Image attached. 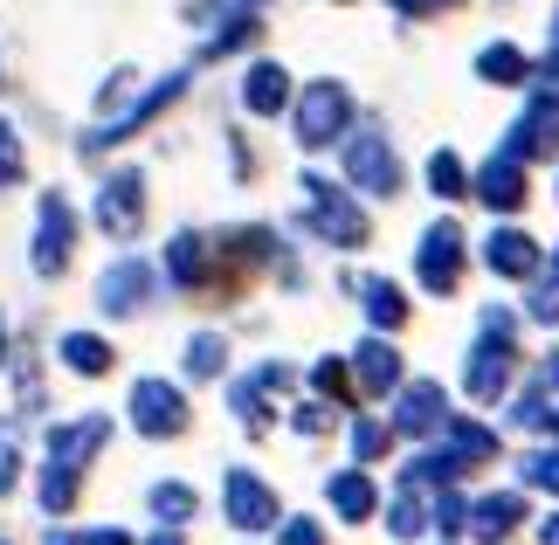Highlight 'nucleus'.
<instances>
[{"label": "nucleus", "mask_w": 559, "mask_h": 545, "mask_svg": "<svg viewBox=\"0 0 559 545\" xmlns=\"http://www.w3.org/2000/svg\"><path fill=\"white\" fill-rule=\"evenodd\" d=\"M380 449H386V428L380 422H353V455L359 463H380Z\"/></svg>", "instance_id": "f704fd0d"}, {"label": "nucleus", "mask_w": 559, "mask_h": 545, "mask_svg": "<svg viewBox=\"0 0 559 545\" xmlns=\"http://www.w3.org/2000/svg\"><path fill=\"white\" fill-rule=\"evenodd\" d=\"M394 8H401V14H421V8H428V0H394Z\"/></svg>", "instance_id": "c03bdc74"}, {"label": "nucleus", "mask_w": 559, "mask_h": 545, "mask_svg": "<svg viewBox=\"0 0 559 545\" xmlns=\"http://www.w3.org/2000/svg\"><path fill=\"white\" fill-rule=\"evenodd\" d=\"M270 387H290V374H284V366H263L255 380H242V387H235V414H242V428H249V435H263V428H270V407H263V394H270Z\"/></svg>", "instance_id": "6ab92c4d"}, {"label": "nucleus", "mask_w": 559, "mask_h": 545, "mask_svg": "<svg viewBox=\"0 0 559 545\" xmlns=\"http://www.w3.org/2000/svg\"><path fill=\"white\" fill-rule=\"evenodd\" d=\"M442 422H449V401H442V387H436V380H415V387H401L394 435H436Z\"/></svg>", "instance_id": "ddd939ff"}, {"label": "nucleus", "mask_w": 559, "mask_h": 545, "mask_svg": "<svg viewBox=\"0 0 559 545\" xmlns=\"http://www.w3.org/2000/svg\"><path fill=\"white\" fill-rule=\"evenodd\" d=\"M353 380H359V394H394L401 387V353L386 339H367L353 353Z\"/></svg>", "instance_id": "f3484780"}, {"label": "nucleus", "mask_w": 559, "mask_h": 545, "mask_svg": "<svg viewBox=\"0 0 559 545\" xmlns=\"http://www.w3.org/2000/svg\"><path fill=\"white\" fill-rule=\"evenodd\" d=\"M62 366L83 374V380H97V374H111V345H104L97 332H70L62 339Z\"/></svg>", "instance_id": "b1692460"}, {"label": "nucleus", "mask_w": 559, "mask_h": 545, "mask_svg": "<svg viewBox=\"0 0 559 545\" xmlns=\"http://www.w3.org/2000/svg\"><path fill=\"white\" fill-rule=\"evenodd\" d=\"M511 318L504 311H490L484 318V339L469 345V366H463V387H469V401H498L504 387H511Z\"/></svg>", "instance_id": "f03ea898"}, {"label": "nucleus", "mask_w": 559, "mask_h": 545, "mask_svg": "<svg viewBox=\"0 0 559 545\" xmlns=\"http://www.w3.org/2000/svg\"><path fill=\"white\" fill-rule=\"evenodd\" d=\"M539 545H559V518H546V525H539Z\"/></svg>", "instance_id": "a19ab883"}, {"label": "nucleus", "mask_w": 559, "mask_h": 545, "mask_svg": "<svg viewBox=\"0 0 559 545\" xmlns=\"http://www.w3.org/2000/svg\"><path fill=\"white\" fill-rule=\"evenodd\" d=\"M428 525H442V532H463L469 525V505H463V497H436V505H428Z\"/></svg>", "instance_id": "72a5a7b5"}, {"label": "nucleus", "mask_w": 559, "mask_h": 545, "mask_svg": "<svg viewBox=\"0 0 559 545\" xmlns=\"http://www.w3.org/2000/svg\"><path fill=\"white\" fill-rule=\"evenodd\" d=\"M145 297H153V263H139V256H124V263H111L97 276L104 318H132V311H145Z\"/></svg>", "instance_id": "9d476101"}, {"label": "nucleus", "mask_w": 559, "mask_h": 545, "mask_svg": "<svg viewBox=\"0 0 559 545\" xmlns=\"http://www.w3.org/2000/svg\"><path fill=\"white\" fill-rule=\"evenodd\" d=\"M297 187H305V222H311L318 235H325L332 249H359V242H367V214H359V208H353V201H346V193H338L332 180L305 173Z\"/></svg>", "instance_id": "7ed1b4c3"}, {"label": "nucleus", "mask_w": 559, "mask_h": 545, "mask_svg": "<svg viewBox=\"0 0 559 545\" xmlns=\"http://www.w3.org/2000/svg\"><path fill=\"white\" fill-rule=\"evenodd\" d=\"M552 139V104L539 97V104H532V111L519 118V125H511V139H504V152H511V159H532V152H539Z\"/></svg>", "instance_id": "393cba45"}, {"label": "nucleus", "mask_w": 559, "mask_h": 545, "mask_svg": "<svg viewBox=\"0 0 559 545\" xmlns=\"http://www.w3.org/2000/svg\"><path fill=\"white\" fill-rule=\"evenodd\" d=\"M297 428H305V435H325L332 414H325V407H297Z\"/></svg>", "instance_id": "ea45409f"}, {"label": "nucleus", "mask_w": 559, "mask_h": 545, "mask_svg": "<svg viewBox=\"0 0 559 545\" xmlns=\"http://www.w3.org/2000/svg\"><path fill=\"white\" fill-rule=\"evenodd\" d=\"M511 422H519V428H559V359H546L539 380L511 401Z\"/></svg>", "instance_id": "2eb2a0df"}, {"label": "nucleus", "mask_w": 559, "mask_h": 545, "mask_svg": "<svg viewBox=\"0 0 559 545\" xmlns=\"http://www.w3.org/2000/svg\"><path fill=\"white\" fill-rule=\"evenodd\" d=\"M166 276H174V283H201V276H207V242H201L193 228L166 242Z\"/></svg>", "instance_id": "a878e982"}, {"label": "nucleus", "mask_w": 559, "mask_h": 545, "mask_svg": "<svg viewBox=\"0 0 559 545\" xmlns=\"http://www.w3.org/2000/svg\"><path fill=\"white\" fill-rule=\"evenodd\" d=\"M519 470H525V484H532V490H552V497H559V449H539V455H525Z\"/></svg>", "instance_id": "2f4dec72"}, {"label": "nucleus", "mask_w": 559, "mask_h": 545, "mask_svg": "<svg viewBox=\"0 0 559 545\" xmlns=\"http://www.w3.org/2000/svg\"><path fill=\"white\" fill-rule=\"evenodd\" d=\"M519 518H525L519 497H477V505H469V532H477L484 545H498V538H511Z\"/></svg>", "instance_id": "412c9836"}, {"label": "nucleus", "mask_w": 559, "mask_h": 545, "mask_svg": "<svg viewBox=\"0 0 559 545\" xmlns=\"http://www.w3.org/2000/svg\"><path fill=\"white\" fill-rule=\"evenodd\" d=\"M346 180L367 187V193H394V187H401L394 145H386L380 132H353V139H346Z\"/></svg>", "instance_id": "6e6552de"}, {"label": "nucleus", "mask_w": 559, "mask_h": 545, "mask_svg": "<svg viewBox=\"0 0 559 545\" xmlns=\"http://www.w3.org/2000/svg\"><path fill=\"white\" fill-rule=\"evenodd\" d=\"M276 545H325V532H318L311 518H290V525H284V538H276Z\"/></svg>", "instance_id": "58836bf2"}, {"label": "nucleus", "mask_w": 559, "mask_h": 545, "mask_svg": "<svg viewBox=\"0 0 559 545\" xmlns=\"http://www.w3.org/2000/svg\"><path fill=\"white\" fill-rule=\"evenodd\" d=\"M456 270H463V228H456V222H436V228L421 235L415 276H421V291L449 297V291H456Z\"/></svg>", "instance_id": "0eeeda50"}, {"label": "nucleus", "mask_w": 559, "mask_h": 545, "mask_svg": "<svg viewBox=\"0 0 559 545\" xmlns=\"http://www.w3.org/2000/svg\"><path fill=\"white\" fill-rule=\"evenodd\" d=\"M139 214H145V173H111V180L97 187V222L111 228V235H132L139 228Z\"/></svg>", "instance_id": "f8f14e48"}, {"label": "nucleus", "mask_w": 559, "mask_h": 545, "mask_svg": "<svg viewBox=\"0 0 559 545\" xmlns=\"http://www.w3.org/2000/svg\"><path fill=\"white\" fill-rule=\"evenodd\" d=\"M469 193H477L484 208H498V214L525 208V166H519V159L504 152V159H490V166L477 173V180H469Z\"/></svg>", "instance_id": "4468645a"}, {"label": "nucleus", "mask_w": 559, "mask_h": 545, "mask_svg": "<svg viewBox=\"0 0 559 545\" xmlns=\"http://www.w3.org/2000/svg\"><path fill=\"white\" fill-rule=\"evenodd\" d=\"M552 76H559V14H552Z\"/></svg>", "instance_id": "37998d69"}, {"label": "nucleus", "mask_w": 559, "mask_h": 545, "mask_svg": "<svg viewBox=\"0 0 559 545\" xmlns=\"http://www.w3.org/2000/svg\"><path fill=\"white\" fill-rule=\"evenodd\" d=\"M222 497H228V525L235 532H270L276 518V490L263 484V476H249V470H228V484H222Z\"/></svg>", "instance_id": "1a4fd4ad"}, {"label": "nucleus", "mask_w": 559, "mask_h": 545, "mask_svg": "<svg viewBox=\"0 0 559 545\" xmlns=\"http://www.w3.org/2000/svg\"><path fill=\"white\" fill-rule=\"evenodd\" d=\"M70 242H76V208L62 201V193H41V208H35V276H62Z\"/></svg>", "instance_id": "39448f33"}, {"label": "nucleus", "mask_w": 559, "mask_h": 545, "mask_svg": "<svg viewBox=\"0 0 559 545\" xmlns=\"http://www.w3.org/2000/svg\"><path fill=\"white\" fill-rule=\"evenodd\" d=\"M359 304H367V318L380 324V332H394V324H407V297H401L386 276H367V283H359Z\"/></svg>", "instance_id": "5701e85b"}, {"label": "nucleus", "mask_w": 559, "mask_h": 545, "mask_svg": "<svg viewBox=\"0 0 559 545\" xmlns=\"http://www.w3.org/2000/svg\"><path fill=\"white\" fill-rule=\"evenodd\" d=\"M428 8H442V0H428Z\"/></svg>", "instance_id": "de8ad7c7"}, {"label": "nucleus", "mask_w": 559, "mask_h": 545, "mask_svg": "<svg viewBox=\"0 0 559 545\" xmlns=\"http://www.w3.org/2000/svg\"><path fill=\"white\" fill-rule=\"evenodd\" d=\"M428 187H436L442 201H463V193H469V173H463L456 152H436V159H428Z\"/></svg>", "instance_id": "c85d7f7f"}, {"label": "nucleus", "mask_w": 559, "mask_h": 545, "mask_svg": "<svg viewBox=\"0 0 559 545\" xmlns=\"http://www.w3.org/2000/svg\"><path fill=\"white\" fill-rule=\"evenodd\" d=\"M222 366H228V345L214 339V332L187 339V374H193V380H214V374H222Z\"/></svg>", "instance_id": "c756f323"}, {"label": "nucleus", "mask_w": 559, "mask_h": 545, "mask_svg": "<svg viewBox=\"0 0 559 545\" xmlns=\"http://www.w3.org/2000/svg\"><path fill=\"white\" fill-rule=\"evenodd\" d=\"M532 318H539V324H552V318H559V276H546L539 291H532Z\"/></svg>", "instance_id": "c9c22d12"}, {"label": "nucleus", "mask_w": 559, "mask_h": 545, "mask_svg": "<svg viewBox=\"0 0 559 545\" xmlns=\"http://www.w3.org/2000/svg\"><path fill=\"white\" fill-rule=\"evenodd\" d=\"M193 505H201V497H193L187 484H159V490H153V511L166 518V525H180V518H193Z\"/></svg>", "instance_id": "7c9ffc66"}, {"label": "nucleus", "mask_w": 559, "mask_h": 545, "mask_svg": "<svg viewBox=\"0 0 559 545\" xmlns=\"http://www.w3.org/2000/svg\"><path fill=\"white\" fill-rule=\"evenodd\" d=\"M338 132H353V97L346 83H305V97H297V145H332Z\"/></svg>", "instance_id": "20e7f679"}, {"label": "nucleus", "mask_w": 559, "mask_h": 545, "mask_svg": "<svg viewBox=\"0 0 559 545\" xmlns=\"http://www.w3.org/2000/svg\"><path fill=\"white\" fill-rule=\"evenodd\" d=\"M49 545H132L124 532H49Z\"/></svg>", "instance_id": "e433bc0d"}, {"label": "nucleus", "mask_w": 559, "mask_h": 545, "mask_svg": "<svg viewBox=\"0 0 559 545\" xmlns=\"http://www.w3.org/2000/svg\"><path fill=\"white\" fill-rule=\"evenodd\" d=\"M552 276H559V256H552Z\"/></svg>", "instance_id": "49530a36"}, {"label": "nucleus", "mask_w": 559, "mask_h": 545, "mask_svg": "<svg viewBox=\"0 0 559 545\" xmlns=\"http://www.w3.org/2000/svg\"><path fill=\"white\" fill-rule=\"evenodd\" d=\"M311 380H318V394H332V401L346 394V366H338V359H318V374H311Z\"/></svg>", "instance_id": "4c0bfd02"}, {"label": "nucleus", "mask_w": 559, "mask_h": 545, "mask_svg": "<svg viewBox=\"0 0 559 545\" xmlns=\"http://www.w3.org/2000/svg\"><path fill=\"white\" fill-rule=\"evenodd\" d=\"M386 532H394V538H421V532H428V505L415 497V484L394 497V511H386Z\"/></svg>", "instance_id": "cd10ccee"}, {"label": "nucleus", "mask_w": 559, "mask_h": 545, "mask_svg": "<svg viewBox=\"0 0 559 545\" xmlns=\"http://www.w3.org/2000/svg\"><path fill=\"white\" fill-rule=\"evenodd\" d=\"M132 428L153 435V442H166V435L187 428V394L174 380H139L132 387Z\"/></svg>", "instance_id": "423d86ee"}, {"label": "nucleus", "mask_w": 559, "mask_h": 545, "mask_svg": "<svg viewBox=\"0 0 559 545\" xmlns=\"http://www.w3.org/2000/svg\"><path fill=\"white\" fill-rule=\"evenodd\" d=\"M145 545H180V532H153V538H145Z\"/></svg>", "instance_id": "79ce46f5"}, {"label": "nucleus", "mask_w": 559, "mask_h": 545, "mask_svg": "<svg viewBox=\"0 0 559 545\" xmlns=\"http://www.w3.org/2000/svg\"><path fill=\"white\" fill-rule=\"evenodd\" d=\"M21 173H28V159H21V139H14V125L0 118V187H14Z\"/></svg>", "instance_id": "473e14b6"}, {"label": "nucleus", "mask_w": 559, "mask_h": 545, "mask_svg": "<svg viewBox=\"0 0 559 545\" xmlns=\"http://www.w3.org/2000/svg\"><path fill=\"white\" fill-rule=\"evenodd\" d=\"M332 511L338 518H353V525H359V518H373L380 511V490H373V476L367 470H346V476H332Z\"/></svg>", "instance_id": "aec40b11"}, {"label": "nucleus", "mask_w": 559, "mask_h": 545, "mask_svg": "<svg viewBox=\"0 0 559 545\" xmlns=\"http://www.w3.org/2000/svg\"><path fill=\"white\" fill-rule=\"evenodd\" d=\"M0 359H8V324H0Z\"/></svg>", "instance_id": "a18cd8bd"}, {"label": "nucleus", "mask_w": 559, "mask_h": 545, "mask_svg": "<svg viewBox=\"0 0 559 545\" xmlns=\"http://www.w3.org/2000/svg\"><path fill=\"white\" fill-rule=\"evenodd\" d=\"M180 91H187V76H180V70H174V76H159V83H153V91H145V97H139V104H132V111H124V118H111V125H97V132L83 139V152H104V145L132 139L139 125H153V118H159V111H166V104H174Z\"/></svg>", "instance_id": "9b49d317"}, {"label": "nucleus", "mask_w": 559, "mask_h": 545, "mask_svg": "<svg viewBox=\"0 0 559 545\" xmlns=\"http://www.w3.org/2000/svg\"><path fill=\"white\" fill-rule=\"evenodd\" d=\"M442 435H449V455H456L463 470H477V463L498 455V435H490L484 422H442Z\"/></svg>", "instance_id": "4be33fe9"}, {"label": "nucleus", "mask_w": 559, "mask_h": 545, "mask_svg": "<svg viewBox=\"0 0 559 545\" xmlns=\"http://www.w3.org/2000/svg\"><path fill=\"white\" fill-rule=\"evenodd\" d=\"M484 263L498 270V276H532V270H539V249H532V235L498 228V235L484 242Z\"/></svg>", "instance_id": "a211bd4d"}, {"label": "nucleus", "mask_w": 559, "mask_h": 545, "mask_svg": "<svg viewBox=\"0 0 559 545\" xmlns=\"http://www.w3.org/2000/svg\"><path fill=\"white\" fill-rule=\"evenodd\" d=\"M242 104L255 118H276L290 104V70L284 62H249V76H242Z\"/></svg>", "instance_id": "dca6fc26"}, {"label": "nucleus", "mask_w": 559, "mask_h": 545, "mask_svg": "<svg viewBox=\"0 0 559 545\" xmlns=\"http://www.w3.org/2000/svg\"><path fill=\"white\" fill-rule=\"evenodd\" d=\"M477 76H484V83H525V76H532V62L511 49V42H490V49L477 56Z\"/></svg>", "instance_id": "bb28decb"}, {"label": "nucleus", "mask_w": 559, "mask_h": 545, "mask_svg": "<svg viewBox=\"0 0 559 545\" xmlns=\"http://www.w3.org/2000/svg\"><path fill=\"white\" fill-rule=\"evenodd\" d=\"M104 442H111V422H104V414H83L70 428H49V463H41V511L49 518H62L76 505V476Z\"/></svg>", "instance_id": "f257e3e1"}]
</instances>
